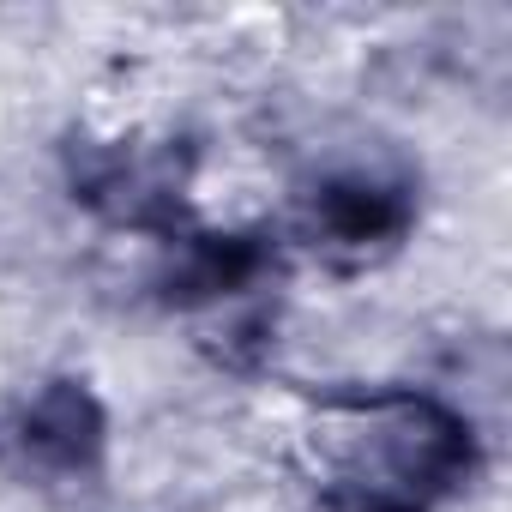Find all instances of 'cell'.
I'll list each match as a JSON object with an SVG mask.
<instances>
[{
	"label": "cell",
	"instance_id": "6da1fadb",
	"mask_svg": "<svg viewBox=\"0 0 512 512\" xmlns=\"http://www.w3.org/2000/svg\"><path fill=\"white\" fill-rule=\"evenodd\" d=\"M332 512H428L470 470V422L428 392H338L308 422Z\"/></svg>",
	"mask_w": 512,
	"mask_h": 512
},
{
	"label": "cell",
	"instance_id": "7a4b0ae2",
	"mask_svg": "<svg viewBox=\"0 0 512 512\" xmlns=\"http://www.w3.org/2000/svg\"><path fill=\"white\" fill-rule=\"evenodd\" d=\"M73 187L91 211L139 235H175L187 199V151L169 139H109L79 151Z\"/></svg>",
	"mask_w": 512,
	"mask_h": 512
},
{
	"label": "cell",
	"instance_id": "3957f363",
	"mask_svg": "<svg viewBox=\"0 0 512 512\" xmlns=\"http://www.w3.org/2000/svg\"><path fill=\"white\" fill-rule=\"evenodd\" d=\"M404 229H410V187H398L386 175H368V169L320 181L308 211H302L308 247L326 253V260H338V266L374 260V253H386Z\"/></svg>",
	"mask_w": 512,
	"mask_h": 512
},
{
	"label": "cell",
	"instance_id": "277c9868",
	"mask_svg": "<svg viewBox=\"0 0 512 512\" xmlns=\"http://www.w3.org/2000/svg\"><path fill=\"white\" fill-rule=\"evenodd\" d=\"M7 440H13V458L31 476H85L103 458L109 422H103V404L79 380H55L19 410Z\"/></svg>",
	"mask_w": 512,
	"mask_h": 512
}]
</instances>
